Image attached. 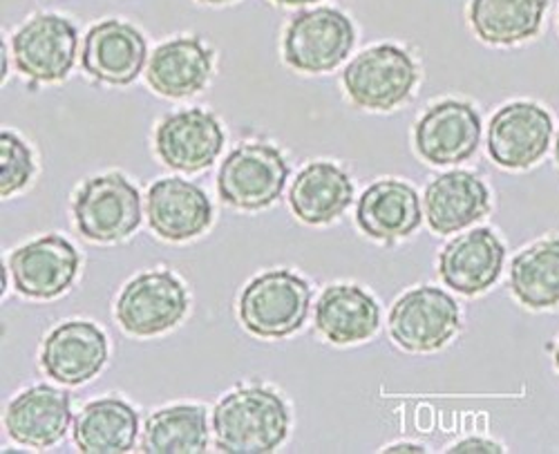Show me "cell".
I'll return each instance as SVG.
<instances>
[{"instance_id": "cell-19", "label": "cell", "mask_w": 559, "mask_h": 454, "mask_svg": "<svg viewBox=\"0 0 559 454\" xmlns=\"http://www.w3.org/2000/svg\"><path fill=\"white\" fill-rule=\"evenodd\" d=\"M503 244L490 229H475L454 238L439 255L443 283L463 294L477 296L492 287L503 268Z\"/></svg>"}, {"instance_id": "cell-14", "label": "cell", "mask_w": 559, "mask_h": 454, "mask_svg": "<svg viewBox=\"0 0 559 454\" xmlns=\"http://www.w3.org/2000/svg\"><path fill=\"white\" fill-rule=\"evenodd\" d=\"M148 59L146 38L123 21H104L83 40V70L108 85H130L142 74Z\"/></svg>"}, {"instance_id": "cell-2", "label": "cell", "mask_w": 559, "mask_h": 454, "mask_svg": "<svg viewBox=\"0 0 559 454\" xmlns=\"http://www.w3.org/2000/svg\"><path fill=\"white\" fill-rule=\"evenodd\" d=\"M79 234L99 244L121 242L142 224V198L119 172L87 179L72 204Z\"/></svg>"}, {"instance_id": "cell-5", "label": "cell", "mask_w": 559, "mask_h": 454, "mask_svg": "<svg viewBox=\"0 0 559 454\" xmlns=\"http://www.w3.org/2000/svg\"><path fill=\"white\" fill-rule=\"evenodd\" d=\"M289 177L277 148L247 142L233 151L217 172V193L224 204L240 211H262L283 193Z\"/></svg>"}, {"instance_id": "cell-13", "label": "cell", "mask_w": 559, "mask_h": 454, "mask_svg": "<svg viewBox=\"0 0 559 454\" xmlns=\"http://www.w3.org/2000/svg\"><path fill=\"white\" fill-rule=\"evenodd\" d=\"M79 253L61 236H45L10 255V271L14 287L38 300L61 296L79 274Z\"/></svg>"}, {"instance_id": "cell-9", "label": "cell", "mask_w": 559, "mask_h": 454, "mask_svg": "<svg viewBox=\"0 0 559 454\" xmlns=\"http://www.w3.org/2000/svg\"><path fill=\"white\" fill-rule=\"evenodd\" d=\"M552 119L533 101H515L499 108L488 126V155L506 170L533 168L548 151Z\"/></svg>"}, {"instance_id": "cell-16", "label": "cell", "mask_w": 559, "mask_h": 454, "mask_svg": "<svg viewBox=\"0 0 559 454\" xmlns=\"http://www.w3.org/2000/svg\"><path fill=\"white\" fill-rule=\"evenodd\" d=\"M108 360L104 332L85 321L59 325L43 345L40 366L50 379L63 385H83L95 379Z\"/></svg>"}, {"instance_id": "cell-17", "label": "cell", "mask_w": 559, "mask_h": 454, "mask_svg": "<svg viewBox=\"0 0 559 454\" xmlns=\"http://www.w3.org/2000/svg\"><path fill=\"white\" fill-rule=\"evenodd\" d=\"M421 200L399 179L374 181L358 200L356 222L360 231L377 242H396L421 226Z\"/></svg>"}, {"instance_id": "cell-4", "label": "cell", "mask_w": 559, "mask_h": 454, "mask_svg": "<svg viewBox=\"0 0 559 454\" xmlns=\"http://www.w3.org/2000/svg\"><path fill=\"white\" fill-rule=\"evenodd\" d=\"M416 81V63L396 45H377L365 50L343 74L345 93L352 104L377 112H390L407 101Z\"/></svg>"}, {"instance_id": "cell-8", "label": "cell", "mask_w": 559, "mask_h": 454, "mask_svg": "<svg viewBox=\"0 0 559 454\" xmlns=\"http://www.w3.org/2000/svg\"><path fill=\"white\" fill-rule=\"evenodd\" d=\"M459 304L437 287H418L401 296L390 313V334L407 351L441 349L459 332Z\"/></svg>"}, {"instance_id": "cell-23", "label": "cell", "mask_w": 559, "mask_h": 454, "mask_svg": "<svg viewBox=\"0 0 559 454\" xmlns=\"http://www.w3.org/2000/svg\"><path fill=\"white\" fill-rule=\"evenodd\" d=\"M354 200L349 175L332 162H313L292 184L289 204L305 224H330L341 217Z\"/></svg>"}, {"instance_id": "cell-21", "label": "cell", "mask_w": 559, "mask_h": 454, "mask_svg": "<svg viewBox=\"0 0 559 454\" xmlns=\"http://www.w3.org/2000/svg\"><path fill=\"white\" fill-rule=\"evenodd\" d=\"M70 419V394L52 385H36L10 403L5 428L23 445L50 447L66 437Z\"/></svg>"}, {"instance_id": "cell-3", "label": "cell", "mask_w": 559, "mask_h": 454, "mask_svg": "<svg viewBox=\"0 0 559 454\" xmlns=\"http://www.w3.org/2000/svg\"><path fill=\"white\" fill-rule=\"evenodd\" d=\"M311 289L287 268L249 283L240 298V321L260 338H285L298 332L309 313Z\"/></svg>"}, {"instance_id": "cell-12", "label": "cell", "mask_w": 559, "mask_h": 454, "mask_svg": "<svg viewBox=\"0 0 559 454\" xmlns=\"http://www.w3.org/2000/svg\"><path fill=\"white\" fill-rule=\"evenodd\" d=\"M481 140V119L471 104L441 101L430 108L414 130V144L432 166H452L471 159Z\"/></svg>"}, {"instance_id": "cell-15", "label": "cell", "mask_w": 559, "mask_h": 454, "mask_svg": "<svg viewBox=\"0 0 559 454\" xmlns=\"http://www.w3.org/2000/svg\"><path fill=\"white\" fill-rule=\"evenodd\" d=\"M146 213L151 229L168 242H189L202 236L213 219V206L206 193L179 177L155 181L148 191Z\"/></svg>"}, {"instance_id": "cell-31", "label": "cell", "mask_w": 559, "mask_h": 454, "mask_svg": "<svg viewBox=\"0 0 559 454\" xmlns=\"http://www.w3.org/2000/svg\"><path fill=\"white\" fill-rule=\"evenodd\" d=\"M273 3L283 5V8H300V5H307V3H318V0H273Z\"/></svg>"}, {"instance_id": "cell-33", "label": "cell", "mask_w": 559, "mask_h": 454, "mask_svg": "<svg viewBox=\"0 0 559 454\" xmlns=\"http://www.w3.org/2000/svg\"><path fill=\"white\" fill-rule=\"evenodd\" d=\"M555 162L559 166V132H557V140H555Z\"/></svg>"}, {"instance_id": "cell-27", "label": "cell", "mask_w": 559, "mask_h": 454, "mask_svg": "<svg viewBox=\"0 0 559 454\" xmlns=\"http://www.w3.org/2000/svg\"><path fill=\"white\" fill-rule=\"evenodd\" d=\"M209 447L206 410L200 405H173L146 421L142 450L151 454H200Z\"/></svg>"}, {"instance_id": "cell-34", "label": "cell", "mask_w": 559, "mask_h": 454, "mask_svg": "<svg viewBox=\"0 0 559 454\" xmlns=\"http://www.w3.org/2000/svg\"><path fill=\"white\" fill-rule=\"evenodd\" d=\"M555 370L559 374V343H557V349H555Z\"/></svg>"}, {"instance_id": "cell-25", "label": "cell", "mask_w": 559, "mask_h": 454, "mask_svg": "<svg viewBox=\"0 0 559 454\" xmlns=\"http://www.w3.org/2000/svg\"><path fill=\"white\" fill-rule=\"evenodd\" d=\"M548 0H473L471 25L475 34L497 48L533 38L542 29Z\"/></svg>"}, {"instance_id": "cell-10", "label": "cell", "mask_w": 559, "mask_h": 454, "mask_svg": "<svg viewBox=\"0 0 559 454\" xmlns=\"http://www.w3.org/2000/svg\"><path fill=\"white\" fill-rule=\"evenodd\" d=\"M76 27L57 14H38L12 38L14 63L36 83L63 81L76 61Z\"/></svg>"}, {"instance_id": "cell-22", "label": "cell", "mask_w": 559, "mask_h": 454, "mask_svg": "<svg viewBox=\"0 0 559 454\" xmlns=\"http://www.w3.org/2000/svg\"><path fill=\"white\" fill-rule=\"evenodd\" d=\"M381 311L377 300L354 285H336L316 304V327L334 345L362 343L377 334Z\"/></svg>"}, {"instance_id": "cell-6", "label": "cell", "mask_w": 559, "mask_h": 454, "mask_svg": "<svg viewBox=\"0 0 559 454\" xmlns=\"http://www.w3.org/2000/svg\"><path fill=\"white\" fill-rule=\"evenodd\" d=\"M356 32L352 21L332 8L300 12L285 32L287 65L307 74L336 70L352 52Z\"/></svg>"}, {"instance_id": "cell-26", "label": "cell", "mask_w": 559, "mask_h": 454, "mask_svg": "<svg viewBox=\"0 0 559 454\" xmlns=\"http://www.w3.org/2000/svg\"><path fill=\"white\" fill-rule=\"evenodd\" d=\"M510 289L528 309L559 307V238L542 240L512 260Z\"/></svg>"}, {"instance_id": "cell-32", "label": "cell", "mask_w": 559, "mask_h": 454, "mask_svg": "<svg viewBox=\"0 0 559 454\" xmlns=\"http://www.w3.org/2000/svg\"><path fill=\"white\" fill-rule=\"evenodd\" d=\"M200 3H206V5H224V3H233V0H200Z\"/></svg>"}, {"instance_id": "cell-24", "label": "cell", "mask_w": 559, "mask_h": 454, "mask_svg": "<svg viewBox=\"0 0 559 454\" xmlns=\"http://www.w3.org/2000/svg\"><path fill=\"white\" fill-rule=\"evenodd\" d=\"M139 417L121 398L85 405L74 421V443L85 454H121L134 447Z\"/></svg>"}, {"instance_id": "cell-30", "label": "cell", "mask_w": 559, "mask_h": 454, "mask_svg": "<svg viewBox=\"0 0 559 454\" xmlns=\"http://www.w3.org/2000/svg\"><path fill=\"white\" fill-rule=\"evenodd\" d=\"M385 452H426V447L416 443H396V445H390Z\"/></svg>"}, {"instance_id": "cell-29", "label": "cell", "mask_w": 559, "mask_h": 454, "mask_svg": "<svg viewBox=\"0 0 559 454\" xmlns=\"http://www.w3.org/2000/svg\"><path fill=\"white\" fill-rule=\"evenodd\" d=\"M448 452H452V454H499V452H503V447L490 439L471 437V439L459 441Z\"/></svg>"}, {"instance_id": "cell-20", "label": "cell", "mask_w": 559, "mask_h": 454, "mask_svg": "<svg viewBox=\"0 0 559 454\" xmlns=\"http://www.w3.org/2000/svg\"><path fill=\"white\" fill-rule=\"evenodd\" d=\"M213 72V52L198 36L173 38L153 52L146 81L159 97L186 99L206 87Z\"/></svg>"}, {"instance_id": "cell-18", "label": "cell", "mask_w": 559, "mask_h": 454, "mask_svg": "<svg viewBox=\"0 0 559 454\" xmlns=\"http://www.w3.org/2000/svg\"><path fill=\"white\" fill-rule=\"evenodd\" d=\"M490 211V193L484 181L468 170H450L426 189L424 213L437 236L468 229Z\"/></svg>"}, {"instance_id": "cell-1", "label": "cell", "mask_w": 559, "mask_h": 454, "mask_svg": "<svg viewBox=\"0 0 559 454\" xmlns=\"http://www.w3.org/2000/svg\"><path fill=\"white\" fill-rule=\"evenodd\" d=\"M213 428L224 452L266 454L287 439L289 410L273 390L240 387L217 403Z\"/></svg>"}, {"instance_id": "cell-28", "label": "cell", "mask_w": 559, "mask_h": 454, "mask_svg": "<svg viewBox=\"0 0 559 454\" xmlns=\"http://www.w3.org/2000/svg\"><path fill=\"white\" fill-rule=\"evenodd\" d=\"M34 177V157L29 146L14 132L0 134V195L3 200L23 191Z\"/></svg>"}, {"instance_id": "cell-11", "label": "cell", "mask_w": 559, "mask_h": 454, "mask_svg": "<svg viewBox=\"0 0 559 454\" xmlns=\"http://www.w3.org/2000/svg\"><path fill=\"white\" fill-rule=\"evenodd\" d=\"M224 146V130L217 117L202 108L168 115L155 130L159 159L177 172H200L215 164Z\"/></svg>"}, {"instance_id": "cell-7", "label": "cell", "mask_w": 559, "mask_h": 454, "mask_svg": "<svg viewBox=\"0 0 559 454\" xmlns=\"http://www.w3.org/2000/svg\"><path fill=\"white\" fill-rule=\"evenodd\" d=\"M189 309V294L170 271H148L126 285L117 302V321L139 338L173 330Z\"/></svg>"}]
</instances>
